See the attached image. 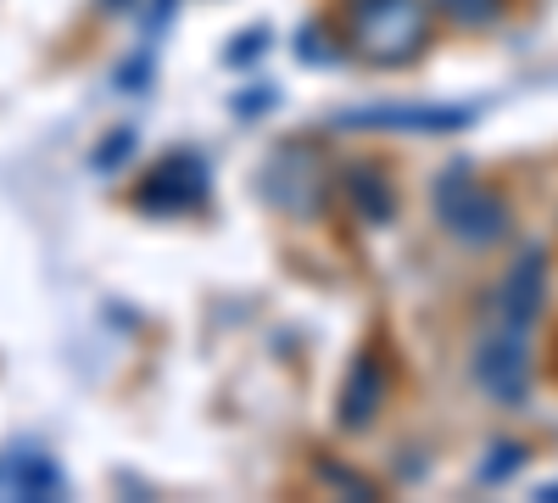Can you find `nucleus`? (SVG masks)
I'll return each instance as SVG.
<instances>
[{
	"label": "nucleus",
	"instance_id": "1",
	"mask_svg": "<svg viewBox=\"0 0 558 503\" xmlns=\"http://www.w3.org/2000/svg\"><path fill=\"white\" fill-rule=\"evenodd\" d=\"M352 45L375 62H408L425 45V0H352Z\"/></svg>",
	"mask_w": 558,
	"mask_h": 503
},
{
	"label": "nucleus",
	"instance_id": "2",
	"mask_svg": "<svg viewBox=\"0 0 558 503\" xmlns=\"http://www.w3.org/2000/svg\"><path fill=\"white\" fill-rule=\"evenodd\" d=\"M436 207L447 218V230L463 236V241H497L502 224H508L502 202L486 185H475V179H463V173H447V185L436 191Z\"/></svg>",
	"mask_w": 558,
	"mask_h": 503
},
{
	"label": "nucleus",
	"instance_id": "3",
	"mask_svg": "<svg viewBox=\"0 0 558 503\" xmlns=\"http://www.w3.org/2000/svg\"><path fill=\"white\" fill-rule=\"evenodd\" d=\"M475 375H481V386H486L492 397H502V403L525 397V352H520V331H502V336L481 342V352H475Z\"/></svg>",
	"mask_w": 558,
	"mask_h": 503
},
{
	"label": "nucleus",
	"instance_id": "4",
	"mask_svg": "<svg viewBox=\"0 0 558 503\" xmlns=\"http://www.w3.org/2000/svg\"><path fill=\"white\" fill-rule=\"evenodd\" d=\"M542 291H547V274H542V252H531L514 274H508V286H502V331H525L531 319L542 313Z\"/></svg>",
	"mask_w": 558,
	"mask_h": 503
}]
</instances>
